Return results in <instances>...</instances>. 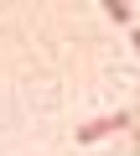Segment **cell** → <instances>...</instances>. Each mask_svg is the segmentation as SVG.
I'll list each match as a JSON object with an SVG mask.
<instances>
[{"label":"cell","instance_id":"cell-1","mask_svg":"<svg viewBox=\"0 0 140 156\" xmlns=\"http://www.w3.org/2000/svg\"><path fill=\"white\" fill-rule=\"evenodd\" d=\"M119 130H135V109H119V115H104V120H88V125H78V140H83V146H94V140H104V135H119Z\"/></svg>","mask_w":140,"mask_h":156},{"label":"cell","instance_id":"cell-2","mask_svg":"<svg viewBox=\"0 0 140 156\" xmlns=\"http://www.w3.org/2000/svg\"><path fill=\"white\" fill-rule=\"evenodd\" d=\"M109 16H114V26H125V31L135 26V11L125 5V0H109Z\"/></svg>","mask_w":140,"mask_h":156},{"label":"cell","instance_id":"cell-3","mask_svg":"<svg viewBox=\"0 0 140 156\" xmlns=\"http://www.w3.org/2000/svg\"><path fill=\"white\" fill-rule=\"evenodd\" d=\"M130 42H135V52H140V26H130Z\"/></svg>","mask_w":140,"mask_h":156},{"label":"cell","instance_id":"cell-4","mask_svg":"<svg viewBox=\"0 0 140 156\" xmlns=\"http://www.w3.org/2000/svg\"><path fill=\"white\" fill-rule=\"evenodd\" d=\"M135 120H140V99H135Z\"/></svg>","mask_w":140,"mask_h":156}]
</instances>
